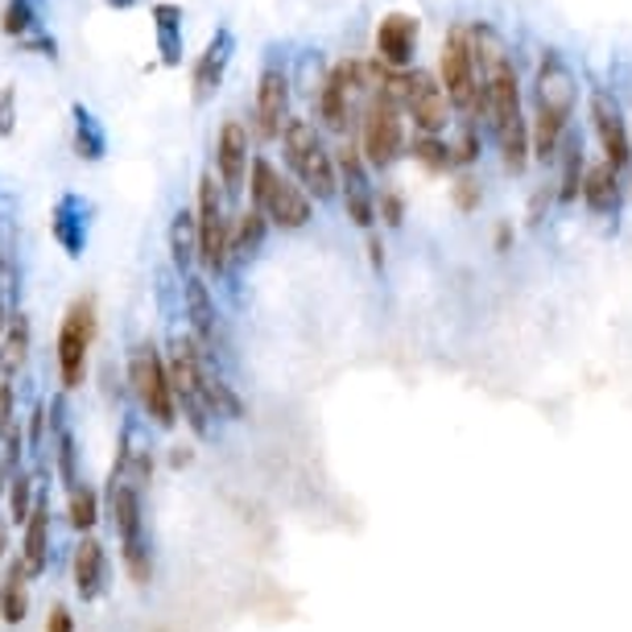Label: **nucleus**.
Segmentation results:
<instances>
[{"mask_svg":"<svg viewBox=\"0 0 632 632\" xmlns=\"http://www.w3.org/2000/svg\"><path fill=\"white\" fill-rule=\"evenodd\" d=\"M103 521L112 525L120 545V562L133 588L153 583V538L146 525V492L133 488L120 475H108V492H103Z\"/></svg>","mask_w":632,"mask_h":632,"instance_id":"nucleus-1","label":"nucleus"},{"mask_svg":"<svg viewBox=\"0 0 632 632\" xmlns=\"http://www.w3.org/2000/svg\"><path fill=\"white\" fill-rule=\"evenodd\" d=\"M244 191H249V199H252L249 207L265 215L269 228H281V232H302V228L314 220V203H310V194L302 191L290 174H281L269 158H261V153H252Z\"/></svg>","mask_w":632,"mask_h":632,"instance_id":"nucleus-2","label":"nucleus"},{"mask_svg":"<svg viewBox=\"0 0 632 632\" xmlns=\"http://www.w3.org/2000/svg\"><path fill=\"white\" fill-rule=\"evenodd\" d=\"M278 141L285 149L290 178L310 194V203H331L339 194V178H335V153L323 146V133L307 117H290Z\"/></svg>","mask_w":632,"mask_h":632,"instance_id":"nucleus-3","label":"nucleus"},{"mask_svg":"<svg viewBox=\"0 0 632 632\" xmlns=\"http://www.w3.org/2000/svg\"><path fill=\"white\" fill-rule=\"evenodd\" d=\"M124 381L133 393L137 410L153 430H174L178 427V405H174V384L165 372V352H158V343H133L129 348V364H124Z\"/></svg>","mask_w":632,"mask_h":632,"instance_id":"nucleus-4","label":"nucleus"},{"mask_svg":"<svg viewBox=\"0 0 632 632\" xmlns=\"http://www.w3.org/2000/svg\"><path fill=\"white\" fill-rule=\"evenodd\" d=\"M372 88H377V62H335L319 83V96H314V108H319V120H323L327 133H348V124L360 112V100H368Z\"/></svg>","mask_w":632,"mask_h":632,"instance_id":"nucleus-5","label":"nucleus"},{"mask_svg":"<svg viewBox=\"0 0 632 632\" xmlns=\"http://www.w3.org/2000/svg\"><path fill=\"white\" fill-rule=\"evenodd\" d=\"M194 228H199V269L203 278L223 281L232 273V252H228V207H223V187L207 170L199 178V199H194Z\"/></svg>","mask_w":632,"mask_h":632,"instance_id":"nucleus-6","label":"nucleus"},{"mask_svg":"<svg viewBox=\"0 0 632 632\" xmlns=\"http://www.w3.org/2000/svg\"><path fill=\"white\" fill-rule=\"evenodd\" d=\"M91 343H96V307L91 298H74L59 323V339H54V368H59L62 393H74L88 381L91 364Z\"/></svg>","mask_w":632,"mask_h":632,"instance_id":"nucleus-7","label":"nucleus"},{"mask_svg":"<svg viewBox=\"0 0 632 632\" xmlns=\"http://www.w3.org/2000/svg\"><path fill=\"white\" fill-rule=\"evenodd\" d=\"M405 153V120L384 91H372L360 108V158L372 170H389Z\"/></svg>","mask_w":632,"mask_h":632,"instance_id":"nucleus-8","label":"nucleus"},{"mask_svg":"<svg viewBox=\"0 0 632 632\" xmlns=\"http://www.w3.org/2000/svg\"><path fill=\"white\" fill-rule=\"evenodd\" d=\"M182 314H187V335H191L215 364H223L228 339H223L215 290H211V281H207L203 273H187V278H182Z\"/></svg>","mask_w":632,"mask_h":632,"instance_id":"nucleus-9","label":"nucleus"},{"mask_svg":"<svg viewBox=\"0 0 632 632\" xmlns=\"http://www.w3.org/2000/svg\"><path fill=\"white\" fill-rule=\"evenodd\" d=\"M439 88L451 108H459L463 117H471V100L480 88V71H475V54H471V33L463 26H451L447 42H442V62H439Z\"/></svg>","mask_w":632,"mask_h":632,"instance_id":"nucleus-10","label":"nucleus"},{"mask_svg":"<svg viewBox=\"0 0 632 632\" xmlns=\"http://www.w3.org/2000/svg\"><path fill=\"white\" fill-rule=\"evenodd\" d=\"M335 178H339V194H343V211L355 228L372 232L377 228V191H372V178H368V165L360 158V146L355 141H343L335 149Z\"/></svg>","mask_w":632,"mask_h":632,"instance_id":"nucleus-11","label":"nucleus"},{"mask_svg":"<svg viewBox=\"0 0 632 632\" xmlns=\"http://www.w3.org/2000/svg\"><path fill=\"white\" fill-rule=\"evenodd\" d=\"M285 120H290V74H285V67L269 62L257 79V96H252V133H257V141H278Z\"/></svg>","mask_w":632,"mask_h":632,"instance_id":"nucleus-12","label":"nucleus"},{"mask_svg":"<svg viewBox=\"0 0 632 632\" xmlns=\"http://www.w3.org/2000/svg\"><path fill=\"white\" fill-rule=\"evenodd\" d=\"M249 124L244 120L228 117L215 133V170L211 174L220 178L223 194H244V182H249Z\"/></svg>","mask_w":632,"mask_h":632,"instance_id":"nucleus-13","label":"nucleus"},{"mask_svg":"<svg viewBox=\"0 0 632 632\" xmlns=\"http://www.w3.org/2000/svg\"><path fill=\"white\" fill-rule=\"evenodd\" d=\"M54 559V513H50V496H38L30 521L21 525V545H17V562L26 579H42Z\"/></svg>","mask_w":632,"mask_h":632,"instance_id":"nucleus-14","label":"nucleus"},{"mask_svg":"<svg viewBox=\"0 0 632 632\" xmlns=\"http://www.w3.org/2000/svg\"><path fill=\"white\" fill-rule=\"evenodd\" d=\"M591 124H595V137L603 146V162L620 174L632 162V141L629 129H624V112H620L612 91H591Z\"/></svg>","mask_w":632,"mask_h":632,"instance_id":"nucleus-15","label":"nucleus"},{"mask_svg":"<svg viewBox=\"0 0 632 632\" xmlns=\"http://www.w3.org/2000/svg\"><path fill=\"white\" fill-rule=\"evenodd\" d=\"M538 112H550L571 124L574 112V96H579V83H574V71L566 67L559 50H545L542 67H538Z\"/></svg>","mask_w":632,"mask_h":632,"instance_id":"nucleus-16","label":"nucleus"},{"mask_svg":"<svg viewBox=\"0 0 632 632\" xmlns=\"http://www.w3.org/2000/svg\"><path fill=\"white\" fill-rule=\"evenodd\" d=\"M235 54V33L228 26L207 38L203 54L194 59V71H191V100L194 103H207L215 100V91L223 88V74H228V62Z\"/></svg>","mask_w":632,"mask_h":632,"instance_id":"nucleus-17","label":"nucleus"},{"mask_svg":"<svg viewBox=\"0 0 632 632\" xmlns=\"http://www.w3.org/2000/svg\"><path fill=\"white\" fill-rule=\"evenodd\" d=\"M418 33H422V21L413 13H384L377 26V62L389 71H410Z\"/></svg>","mask_w":632,"mask_h":632,"instance_id":"nucleus-18","label":"nucleus"},{"mask_svg":"<svg viewBox=\"0 0 632 632\" xmlns=\"http://www.w3.org/2000/svg\"><path fill=\"white\" fill-rule=\"evenodd\" d=\"M71 583H74V595L83 603L103 600V591H108V545H103L96 533H83L79 545H74Z\"/></svg>","mask_w":632,"mask_h":632,"instance_id":"nucleus-19","label":"nucleus"},{"mask_svg":"<svg viewBox=\"0 0 632 632\" xmlns=\"http://www.w3.org/2000/svg\"><path fill=\"white\" fill-rule=\"evenodd\" d=\"M50 235L67 257H83L88 249V203L79 194H62L50 211Z\"/></svg>","mask_w":632,"mask_h":632,"instance_id":"nucleus-20","label":"nucleus"},{"mask_svg":"<svg viewBox=\"0 0 632 632\" xmlns=\"http://www.w3.org/2000/svg\"><path fill=\"white\" fill-rule=\"evenodd\" d=\"M265 235H269V223L261 211H235L232 220H228V252H232V265H249L257 252L265 249Z\"/></svg>","mask_w":632,"mask_h":632,"instance_id":"nucleus-21","label":"nucleus"},{"mask_svg":"<svg viewBox=\"0 0 632 632\" xmlns=\"http://www.w3.org/2000/svg\"><path fill=\"white\" fill-rule=\"evenodd\" d=\"M165 240H170V265H174L178 278L194 273V265H199V228H194L191 207H178Z\"/></svg>","mask_w":632,"mask_h":632,"instance_id":"nucleus-22","label":"nucleus"},{"mask_svg":"<svg viewBox=\"0 0 632 632\" xmlns=\"http://www.w3.org/2000/svg\"><path fill=\"white\" fill-rule=\"evenodd\" d=\"M38 496H42V480H38V471H30V468L13 471V475H9V488H4V521L21 530V525L30 521Z\"/></svg>","mask_w":632,"mask_h":632,"instance_id":"nucleus-23","label":"nucleus"},{"mask_svg":"<svg viewBox=\"0 0 632 632\" xmlns=\"http://www.w3.org/2000/svg\"><path fill=\"white\" fill-rule=\"evenodd\" d=\"M153 33H158L162 67H182V4L174 0L153 4Z\"/></svg>","mask_w":632,"mask_h":632,"instance_id":"nucleus-24","label":"nucleus"},{"mask_svg":"<svg viewBox=\"0 0 632 632\" xmlns=\"http://www.w3.org/2000/svg\"><path fill=\"white\" fill-rule=\"evenodd\" d=\"M71 120H74V158L79 162H103V153H108V133H103V124L96 120L88 103H71Z\"/></svg>","mask_w":632,"mask_h":632,"instance_id":"nucleus-25","label":"nucleus"},{"mask_svg":"<svg viewBox=\"0 0 632 632\" xmlns=\"http://www.w3.org/2000/svg\"><path fill=\"white\" fill-rule=\"evenodd\" d=\"M100 521H103V492H96L88 480L67 488V525L83 538V533H96Z\"/></svg>","mask_w":632,"mask_h":632,"instance_id":"nucleus-26","label":"nucleus"},{"mask_svg":"<svg viewBox=\"0 0 632 632\" xmlns=\"http://www.w3.org/2000/svg\"><path fill=\"white\" fill-rule=\"evenodd\" d=\"M583 203L595 211V215H616L620 207V174L608 162L591 165L583 174Z\"/></svg>","mask_w":632,"mask_h":632,"instance_id":"nucleus-27","label":"nucleus"},{"mask_svg":"<svg viewBox=\"0 0 632 632\" xmlns=\"http://www.w3.org/2000/svg\"><path fill=\"white\" fill-rule=\"evenodd\" d=\"M30 616V579L21 571V562H9L4 571V583H0V620L4 624H21Z\"/></svg>","mask_w":632,"mask_h":632,"instance_id":"nucleus-28","label":"nucleus"},{"mask_svg":"<svg viewBox=\"0 0 632 632\" xmlns=\"http://www.w3.org/2000/svg\"><path fill=\"white\" fill-rule=\"evenodd\" d=\"M559 153H562V174H559V191H554V199L574 203V199L583 194V174H588V162H583V141L562 137Z\"/></svg>","mask_w":632,"mask_h":632,"instance_id":"nucleus-29","label":"nucleus"},{"mask_svg":"<svg viewBox=\"0 0 632 632\" xmlns=\"http://www.w3.org/2000/svg\"><path fill=\"white\" fill-rule=\"evenodd\" d=\"M0 355H4V364L13 368V372L26 364V355H30V319H26L21 310H13V314H9V323H4Z\"/></svg>","mask_w":632,"mask_h":632,"instance_id":"nucleus-30","label":"nucleus"},{"mask_svg":"<svg viewBox=\"0 0 632 632\" xmlns=\"http://www.w3.org/2000/svg\"><path fill=\"white\" fill-rule=\"evenodd\" d=\"M410 158L422 165L427 174H447V170H455V162H451V141H442V137H413Z\"/></svg>","mask_w":632,"mask_h":632,"instance_id":"nucleus-31","label":"nucleus"},{"mask_svg":"<svg viewBox=\"0 0 632 632\" xmlns=\"http://www.w3.org/2000/svg\"><path fill=\"white\" fill-rule=\"evenodd\" d=\"M0 30L9 38H30L38 30V4L33 0H4V13H0Z\"/></svg>","mask_w":632,"mask_h":632,"instance_id":"nucleus-32","label":"nucleus"},{"mask_svg":"<svg viewBox=\"0 0 632 632\" xmlns=\"http://www.w3.org/2000/svg\"><path fill=\"white\" fill-rule=\"evenodd\" d=\"M480 124H471V120H463V129H459L455 146H451V162L455 165H475V158H480Z\"/></svg>","mask_w":632,"mask_h":632,"instance_id":"nucleus-33","label":"nucleus"},{"mask_svg":"<svg viewBox=\"0 0 632 632\" xmlns=\"http://www.w3.org/2000/svg\"><path fill=\"white\" fill-rule=\"evenodd\" d=\"M451 199H455V207L463 211V215H471V211H480V203H484V191H480V178L475 174H459L455 187H451Z\"/></svg>","mask_w":632,"mask_h":632,"instance_id":"nucleus-34","label":"nucleus"},{"mask_svg":"<svg viewBox=\"0 0 632 632\" xmlns=\"http://www.w3.org/2000/svg\"><path fill=\"white\" fill-rule=\"evenodd\" d=\"M377 220H384L389 228H401V223H405V203H401L398 191L377 194Z\"/></svg>","mask_w":632,"mask_h":632,"instance_id":"nucleus-35","label":"nucleus"},{"mask_svg":"<svg viewBox=\"0 0 632 632\" xmlns=\"http://www.w3.org/2000/svg\"><path fill=\"white\" fill-rule=\"evenodd\" d=\"M17 129V91L0 88V137H13Z\"/></svg>","mask_w":632,"mask_h":632,"instance_id":"nucleus-36","label":"nucleus"},{"mask_svg":"<svg viewBox=\"0 0 632 632\" xmlns=\"http://www.w3.org/2000/svg\"><path fill=\"white\" fill-rule=\"evenodd\" d=\"M21 46H26L30 54H42V59H59V42L42 30H33L30 38H21Z\"/></svg>","mask_w":632,"mask_h":632,"instance_id":"nucleus-37","label":"nucleus"},{"mask_svg":"<svg viewBox=\"0 0 632 632\" xmlns=\"http://www.w3.org/2000/svg\"><path fill=\"white\" fill-rule=\"evenodd\" d=\"M46 632H74V616L67 603H54L50 616H46Z\"/></svg>","mask_w":632,"mask_h":632,"instance_id":"nucleus-38","label":"nucleus"},{"mask_svg":"<svg viewBox=\"0 0 632 632\" xmlns=\"http://www.w3.org/2000/svg\"><path fill=\"white\" fill-rule=\"evenodd\" d=\"M368 261H372V269H384V244L377 232H368Z\"/></svg>","mask_w":632,"mask_h":632,"instance_id":"nucleus-39","label":"nucleus"},{"mask_svg":"<svg viewBox=\"0 0 632 632\" xmlns=\"http://www.w3.org/2000/svg\"><path fill=\"white\" fill-rule=\"evenodd\" d=\"M550 199H554V191H550V187L533 194V203H530V223H542V207H550Z\"/></svg>","mask_w":632,"mask_h":632,"instance_id":"nucleus-40","label":"nucleus"},{"mask_svg":"<svg viewBox=\"0 0 632 632\" xmlns=\"http://www.w3.org/2000/svg\"><path fill=\"white\" fill-rule=\"evenodd\" d=\"M509 244H513V228H509V223H500L496 228V252H509Z\"/></svg>","mask_w":632,"mask_h":632,"instance_id":"nucleus-41","label":"nucleus"},{"mask_svg":"<svg viewBox=\"0 0 632 632\" xmlns=\"http://www.w3.org/2000/svg\"><path fill=\"white\" fill-rule=\"evenodd\" d=\"M9 530H13V525H9V521H4V516H0V559H4V554H9Z\"/></svg>","mask_w":632,"mask_h":632,"instance_id":"nucleus-42","label":"nucleus"},{"mask_svg":"<svg viewBox=\"0 0 632 632\" xmlns=\"http://www.w3.org/2000/svg\"><path fill=\"white\" fill-rule=\"evenodd\" d=\"M4 488H9V471H4V463H0V500H4Z\"/></svg>","mask_w":632,"mask_h":632,"instance_id":"nucleus-43","label":"nucleus"},{"mask_svg":"<svg viewBox=\"0 0 632 632\" xmlns=\"http://www.w3.org/2000/svg\"><path fill=\"white\" fill-rule=\"evenodd\" d=\"M4 323H9V307L0 302V339H4Z\"/></svg>","mask_w":632,"mask_h":632,"instance_id":"nucleus-44","label":"nucleus"},{"mask_svg":"<svg viewBox=\"0 0 632 632\" xmlns=\"http://www.w3.org/2000/svg\"><path fill=\"white\" fill-rule=\"evenodd\" d=\"M108 4H112V9H133L137 0H108Z\"/></svg>","mask_w":632,"mask_h":632,"instance_id":"nucleus-45","label":"nucleus"}]
</instances>
